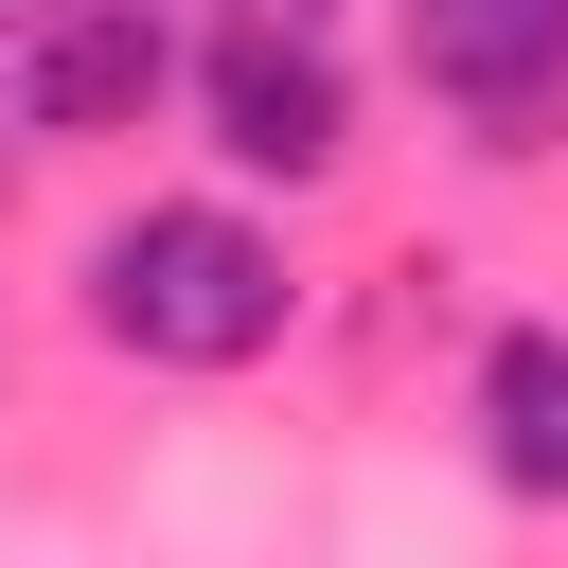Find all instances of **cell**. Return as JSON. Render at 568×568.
<instances>
[{
    "mask_svg": "<svg viewBox=\"0 0 568 568\" xmlns=\"http://www.w3.org/2000/svg\"><path fill=\"white\" fill-rule=\"evenodd\" d=\"M71 320H89L106 355H142V373H248V355H284L302 266H284V231L231 213V195H142V213H106V231L71 248Z\"/></svg>",
    "mask_w": 568,
    "mask_h": 568,
    "instance_id": "obj_1",
    "label": "cell"
},
{
    "mask_svg": "<svg viewBox=\"0 0 568 568\" xmlns=\"http://www.w3.org/2000/svg\"><path fill=\"white\" fill-rule=\"evenodd\" d=\"M195 124H213V160H231L248 195H320V178L355 160V71H337L320 18H231V36L195 53Z\"/></svg>",
    "mask_w": 568,
    "mask_h": 568,
    "instance_id": "obj_2",
    "label": "cell"
},
{
    "mask_svg": "<svg viewBox=\"0 0 568 568\" xmlns=\"http://www.w3.org/2000/svg\"><path fill=\"white\" fill-rule=\"evenodd\" d=\"M160 89H195L178 0H53L36 36H0V124L18 142H124Z\"/></svg>",
    "mask_w": 568,
    "mask_h": 568,
    "instance_id": "obj_3",
    "label": "cell"
},
{
    "mask_svg": "<svg viewBox=\"0 0 568 568\" xmlns=\"http://www.w3.org/2000/svg\"><path fill=\"white\" fill-rule=\"evenodd\" d=\"M408 89L479 160H550L568 142V0H408Z\"/></svg>",
    "mask_w": 568,
    "mask_h": 568,
    "instance_id": "obj_4",
    "label": "cell"
},
{
    "mask_svg": "<svg viewBox=\"0 0 568 568\" xmlns=\"http://www.w3.org/2000/svg\"><path fill=\"white\" fill-rule=\"evenodd\" d=\"M462 426H479V479L568 515V320H497L479 373H462Z\"/></svg>",
    "mask_w": 568,
    "mask_h": 568,
    "instance_id": "obj_5",
    "label": "cell"
},
{
    "mask_svg": "<svg viewBox=\"0 0 568 568\" xmlns=\"http://www.w3.org/2000/svg\"><path fill=\"white\" fill-rule=\"evenodd\" d=\"M213 18H337V0H213Z\"/></svg>",
    "mask_w": 568,
    "mask_h": 568,
    "instance_id": "obj_6",
    "label": "cell"
},
{
    "mask_svg": "<svg viewBox=\"0 0 568 568\" xmlns=\"http://www.w3.org/2000/svg\"><path fill=\"white\" fill-rule=\"evenodd\" d=\"M36 18H53V0H0V36H36Z\"/></svg>",
    "mask_w": 568,
    "mask_h": 568,
    "instance_id": "obj_7",
    "label": "cell"
}]
</instances>
